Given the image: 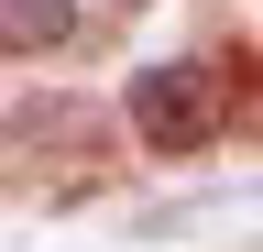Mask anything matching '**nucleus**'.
<instances>
[{"instance_id":"1","label":"nucleus","mask_w":263,"mask_h":252,"mask_svg":"<svg viewBox=\"0 0 263 252\" xmlns=\"http://www.w3.org/2000/svg\"><path fill=\"white\" fill-rule=\"evenodd\" d=\"M209 121H219V55H164L132 77V132L154 153H197Z\"/></svg>"},{"instance_id":"2","label":"nucleus","mask_w":263,"mask_h":252,"mask_svg":"<svg viewBox=\"0 0 263 252\" xmlns=\"http://www.w3.org/2000/svg\"><path fill=\"white\" fill-rule=\"evenodd\" d=\"M77 33V0H0V55H55Z\"/></svg>"}]
</instances>
